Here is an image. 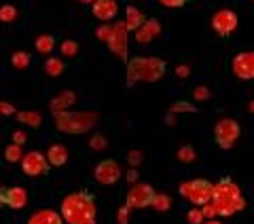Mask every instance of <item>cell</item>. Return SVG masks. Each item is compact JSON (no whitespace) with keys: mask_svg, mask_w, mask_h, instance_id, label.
Segmentation results:
<instances>
[{"mask_svg":"<svg viewBox=\"0 0 254 224\" xmlns=\"http://www.w3.org/2000/svg\"><path fill=\"white\" fill-rule=\"evenodd\" d=\"M60 214L66 224H98V207L89 190H76L66 195Z\"/></svg>","mask_w":254,"mask_h":224,"instance_id":"obj_1","label":"cell"},{"mask_svg":"<svg viewBox=\"0 0 254 224\" xmlns=\"http://www.w3.org/2000/svg\"><path fill=\"white\" fill-rule=\"evenodd\" d=\"M210 203L216 210V216L229 218L237 212H242L246 207V199L242 197L240 186L231 178H220L212 188V199Z\"/></svg>","mask_w":254,"mask_h":224,"instance_id":"obj_2","label":"cell"},{"mask_svg":"<svg viewBox=\"0 0 254 224\" xmlns=\"http://www.w3.org/2000/svg\"><path fill=\"white\" fill-rule=\"evenodd\" d=\"M168 63L161 57H131L127 61V85L136 83H157L165 76Z\"/></svg>","mask_w":254,"mask_h":224,"instance_id":"obj_3","label":"cell"},{"mask_svg":"<svg viewBox=\"0 0 254 224\" xmlns=\"http://www.w3.org/2000/svg\"><path fill=\"white\" fill-rule=\"evenodd\" d=\"M212 188L214 184L210 180H203V178H195V180H189V182H182L180 184V195L187 199L189 203L193 205H205L210 203L212 199Z\"/></svg>","mask_w":254,"mask_h":224,"instance_id":"obj_4","label":"cell"},{"mask_svg":"<svg viewBox=\"0 0 254 224\" xmlns=\"http://www.w3.org/2000/svg\"><path fill=\"white\" fill-rule=\"evenodd\" d=\"M242 133V127L235 118H220V121L214 125V140L222 150H229L235 146L237 138Z\"/></svg>","mask_w":254,"mask_h":224,"instance_id":"obj_5","label":"cell"},{"mask_svg":"<svg viewBox=\"0 0 254 224\" xmlns=\"http://www.w3.org/2000/svg\"><path fill=\"white\" fill-rule=\"evenodd\" d=\"M55 121H58V127L62 131H68V133H83L89 129V125L93 123V116L91 114H74V112H55Z\"/></svg>","mask_w":254,"mask_h":224,"instance_id":"obj_6","label":"cell"},{"mask_svg":"<svg viewBox=\"0 0 254 224\" xmlns=\"http://www.w3.org/2000/svg\"><path fill=\"white\" fill-rule=\"evenodd\" d=\"M155 188L150 184H133L131 190L127 193V207L129 210H144V207L153 205V199H155Z\"/></svg>","mask_w":254,"mask_h":224,"instance_id":"obj_7","label":"cell"},{"mask_svg":"<svg viewBox=\"0 0 254 224\" xmlns=\"http://www.w3.org/2000/svg\"><path fill=\"white\" fill-rule=\"evenodd\" d=\"M49 161H47V155L38 153V150H30L21 157V169L26 175H45L49 171Z\"/></svg>","mask_w":254,"mask_h":224,"instance_id":"obj_8","label":"cell"},{"mask_svg":"<svg viewBox=\"0 0 254 224\" xmlns=\"http://www.w3.org/2000/svg\"><path fill=\"white\" fill-rule=\"evenodd\" d=\"M237 21L240 19H237V15L231 9H218L212 15V30L216 32L218 36H229L235 32Z\"/></svg>","mask_w":254,"mask_h":224,"instance_id":"obj_9","label":"cell"},{"mask_svg":"<svg viewBox=\"0 0 254 224\" xmlns=\"http://www.w3.org/2000/svg\"><path fill=\"white\" fill-rule=\"evenodd\" d=\"M93 175L100 184L108 186V184L119 182V178H121V167H119V163L113 161V159H104V161H100L98 165H95Z\"/></svg>","mask_w":254,"mask_h":224,"instance_id":"obj_10","label":"cell"},{"mask_svg":"<svg viewBox=\"0 0 254 224\" xmlns=\"http://www.w3.org/2000/svg\"><path fill=\"white\" fill-rule=\"evenodd\" d=\"M233 74L242 81H254V51H242L235 55Z\"/></svg>","mask_w":254,"mask_h":224,"instance_id":"obj_11","label":"cell"},{"mask_svg":"<svg viewBox=\"0 0 254 224\" xmlns=\"http://www.w3.org/2000/svg\"><path fill=\"white\" fill-rule=\"evenodd\" d=\"M106 45L110 47V51L119 57H127V28L125 23H117V26L110 28V36Z\"/></svg>","mask_w":254,"mask_h":224,"instance_id":"obj_12","label":"cell"},{"mask_svg":"<svg viewBox=\"0 0 254 224\" xmlns=\"http://www.w3.org/2000/svg\"><path fill=\"white\" fill-rule=\"evenodd\" d=\"M0 203L9 205L11 210H21L28 205V193L21 186H11V188H2L0 193Z\"/></svg>","mask_w":254,"mask_h":224,"instance_id":"obj_13","label":"cell"},{"mask_svg":"<svg viewBox=\"0 0 254 224\" xmlns=\"http://www.w3.org/2000/svg\"><path fill=\"white\" fill-rule=\"evenodd\" d=\"M119 13V4L117 0H95L93 2V15L102 21H110L115 19Z\"/></svg>","mask_w":254,"mask_h":224,"instance_id":"obj_14","label":"cell"},{"mask_svg":"<svg viewBox=\"0 0 254 224\" xmlns=\"http://www.w3.org/2000/svg\"><path fill=\"white\" fill-rule=\"evenodd\" d=\"M157 34H161V26L157 19H146L142 26L136 30V41L142 45H148Z\"/></svg>","mask_w":254,"mask_h":224,"instance_id":"obj_15","label":"cell"},{"mask_svg":"<svg viewBox=\"0 0 254 224\" xmlns=\"http://www.w3.org/2000/svg\"><path fill=\"white\" fill-rule=\"evenodd\" d=\"M28 224H66L62 218V214H58L55 210H38L30 216Z\"/></svg>","mask_w":254,"mask_h":224,"instance_id":"obj_16","label":"cell"},{"mask_svg":"<svg viewBox=\"0 0 254 224\" xmlns=\"http://www.w3.org/2000/svg\"><path fill=\"white\" fill-rule=\"evenodd\" d=\"M47 161L53 167H64L68 163V148L64 144H51L47 150Z\"/></svg>","mask_w":254,"mask_h":224,"instance_id":"obj_17","label":"cell"},{"mask_svg":"<svg viewBox=\"0 0 254 224\" xmlns=\"http://www.w3.org/2000/svg\"><path fill=\"white\" fill-rule=\"evenodd\" d=\"M144 21H146V17L136 9V6H127V17H125V21H123L125 28H127V32H129V30H138Z\"/></svg>","mask_w":254,"mask_h":224,"instance_id":"obj_18","label":"cell"},{"mask_svg":"<svg viewBox=\"0 0 254 224\" xmlns=\"http://www.w3.org/2000/svg\"><path fill=\"white\" fill-rule=\"evenodd\" d=\"M64 70H66V61H62L60 57H49L45 61V72L49 76H60L64 74Z\"/></svg>","mask_w":254,"mask_h":224,"instance_id":"obj_19","label":"cell"},{"mask_svg":"<svg viewBox=\"0 0 254 224\" xmlns=\"http://www.w3.org/2000/svg\"><path fill=\"white\" fill-rule=\"evenodd\" d=\"M72 102H74V93L66 91V93L58 95V100L51 102V108H53V112H64V110H66V106H70Z\"/></svg>","mask_w":254,"mask_h":224,"instance_id":"obj_20","label":"cell"},{"mask_svg":"<svg viewBox=\"0 0 254 224\" xmlns=\"http://www.w3.org/2000/svg\"><path fill=\"white\" fill-rule=\"evenodd\" d=\"M55 49V38L51 34H43L36 38V51L38 53H51Z\"/></svg>","mask_w":254,"mask_h":224,"instance_id":"obj_21","label":"cell"},{"mask_svg":"<svg viewBox=\"0 0 254 224\" xmlns=\"http://www.w3.org/2000/svg\"><path fill=\"white\" fill-rule=\"evenodd\" d=\"M17 118L21 123H26V125H32V127H38L43 123V118H41V114H38V112H17Z\"/></svg>","mask_w":254,"mask_h":224,"instance_id":"obj_22","label":"cell"},{"mask_svg":"<svg viewBox=\"0 0 254 224\" xmlns=\"http://www.w3.org/2000/svg\"><path fill=\"white\" fill-rule=\"evenodd\" d=\"M21 157H23V153H21V146L19 144H11V146H6L4 148V159L9 163H17V161H21Z\"/></svg>","mask_w":254,"mask_h":224,"instance_id":"obj_23","label":"cell"},{"mask_svg":"<svg viewBox=\"0 0 254 224\" xmlns=\"http://www.w3.org/2000/svg\"><path fill=\"white\" fill-rule=\"evenodd\" d=\"M30 61H32V57H30V53H26V51H15L13 53V57H11V63L15 68H28L30 66Z\"/></svg>","mask_w":254,"mask_h":224,"instance_id":"obj_24","label":"cell"},{"mask_svg":"<svg viewBox=\"0 0 254 224\" xmlns=\"http://www.w3.org/2000/svg\"><path fill=\"white\" fill-rule=\"evenodd\" d=\"M170 205H172V201H170V197L168 195H155V199H153V207L157 212H168L170 210Z\"/></svg>","mask_w":254,"mask_h":224,"instance_id":"obj_25","label":"cell"},{"mask_svg":"<svg viewBox=\"0 0 254 224\" xmlns=\"http://www.w3.org/2000/svg\"><path fill=\"white\" fill-rule=\"evenodd\" d=\"M15 17H17V9H15L13 4H4L0 6V21H13Z\"/></svg>","mask_w":254,"mask_h":224,"instance_id":"obj_26","label":"cell"},{"mask_svg":"<svg viewBox=\"0 0 254 224\" xmlns=\"http://www.w3.org/2000/svg\"><path fill=\"white\" fill-rule=\"evenodd\" d=\"M195 148L193 146H182L180 150H178V159L182 163H190V161H195Z\"/></svg>","mask_w":254,"mask_h":224,"instance_id":"obj_27","label":"cell"},{"mask_svg":"<svg viewBox=\"0 0 254 224\" xmlns=\"http://www.w3.org/2000/svg\"><path fill=\"white\" fill-rule=\"evenodd\" d=\"M60 51L66 55V57H72V55H76V51H78V45L74 41H64L60 45Z\"/></svg>","mask_w":254,"mask_h":224,"instance_id":"obj_28","label":"cell"},{"mask_svg":"<svg viewBox=\"0 0 254 224\" xmlns=\"http://www.w3.org/2000/svg\"><path fill=\"white\" fill-rule=\"evenodd\" d=\"M193 98L197 100V102H205L210 98V89L205 85H199V87H195L193 89Z\"/></svg>","mask_w":254,"mask_h":224,"instance_id":"obj_29","label":"cell"},{"mask_svg":"<svg viewBox=\"0 0 254 224\" xmlns=\"http://www.w3.org/2000/svg\"><path fill=\"white\" fill-rule=\"evenodd\" d=\"M201 214H203V218H205V220H214V218H216V210H214V205H212V203L201 205Z\"/></svg>","mask_w":254,"mask_h":224,"instance_id":"obj_30","label":"cell"},{"mask_svg":"<svg viewBox=\"0 0 254 224\" xmlns=\"http://www.w3.org/2000/svg\"><path fill=\"white\" fill-rule=\"evenodd\" d=\"M205 218H203V214H201V210H190L189 212V222L190 224H201Z\"/></svg>","mask_w":254,"mask_h":224,"instance_id":"obj_31","label":"cell"},{"mask_svg":"<svg viewBox=\"0 0 254 224\" xmlns=\"http://www.w3.org/2000/svg\"><path fill=\"white\" fill-rule=\"evenodd\" d=\"M163 6H168V9H180V6H185L189 0H159Z\"/></svg>","mask_w":254,"mask_h":224,"instance_id":"obj_32","label":"cell"},{"mask_svg":"<svg viewBox=\"0 0 254 224\" xmlns=\"http://www.w3.org/2000/svg\"><path fill=\"white\" fill-rule=\"evenodd\" d=\"M119 222H121V224L129 222V207H127V205H123L121 210H119Z\"/></svg>","mask_w":254,"mask_h":224,"instance_id":"obj_33","label":"cell"},{"mask_svg":"<svg viewBox=\"0 0 254 224\" xmlns=\"http://www.w3.org/2000/svg\"><path fill=\"white\" fill-rule=\"evenodd\" d=\"M178 110H187V112H195V108L190 104H185V102H178L172 106V112H178Z\"/></svg>","mask_w":254,"mask_h":224,"instance_id":"obj_34","label":"cell"},{"mask_svg":"<svg viewBox=\"0 0 254 224\" xmlns=\"http://www.w3.org/2000/svg\"><path fill=\"white\" fill-rule=\"evenodd\" d=\"M108 36H110V26H102V28H98V38L100 41H108Z\"/></svg>","mask_w":254,"mask_h":224,"instance_id":"obj_35","label":"cell"},{"mask_svg":"<svg viewBox=\"0 0 254 224\" xmlns=\"http://www.w3.org/2000/svg\"><path fill=\"white\" fill-rule=\"evenodd\" d=\"M15 108L11 106V104H4V102H0V114H13Z\"/></svg>","mask_w":254,"mask_h":224,"instance_id":"obj_36","label":"cell"},{"mask_svg":"<svg viewBox=\"0 0 254 224\" xmlns=\"http://www.w3.org/2000/svg\"><path fill=\"white\" fill-rule=\"evenodd\" d=\"M91 146H93L95 150H102V148H104V138H100V135H95V138L91 140Z\"/></svg>","mask_w":254,"mask_h":224,"instance_id":"obj_37","label":"cell"},{"mask_svg":"<svg viewBox=\"0 0 254 224\" xmlns=\"http://www.w3.org/2000/svg\"><path fill=\"white\" fill-rule=\"evenodd\" d=\"M23 142H26V133H23V131H17V133H15V144H19V146H21Z\"/></svg>","mask_w":254,"mask_h":224,"instance_id":"obj_38","label":"cell"},{"mask_svg":"<svg viewBox=\"0 0 254 224\" xmlns=\"http://www.w3.org/2000/svg\"><path fill=\"white\" fill-rule=\"evenodd\" d=\"M129 161H131V165H138V161H140V153H136V150H133V153H129Z\"/></svg>","mask_w":254,"mask_h":224,"instance_id":"obj_39","label":"cell"},{"mask_svg":"<svg viewBox=\"0 0 254 224\" xmlns=\"http://www.w3.org/2000/svg\"><path fill=\"white\" fill-rule=\"evenodd\" d=\"M176 74H180V76H187V74H189V68H187V66L178 68V70H176Z\"/></svg>","mask_w":254,"mask_h":224,"instance_id":"obj_40","label":"cell"},{"mask_svg":"<svg viewBox=\"0 0 254 224\" xmlns=\"http://www.w3.org/2000/svg\"><path fill=\"white\" fill-rule=\"evenodd\" d=\"M201 224H222L220 220H205V222H201Z\"/></svg>","mask_w":254,"mask_h":224,"instance_id":"obj_41","label":"cell"},{"mask_svg":"<svg viewBox=\"0 0 254 224\" xmlns=\"http://www.w3.org/2000/svg\"><path fill=\"white\" fill-rule=\"evenodd\" d=\"M78 2H83V4H93L95 0H78Z\"/></svg>","mask_w":254,"mask_h":224,"instance_id":"obj_42","label":"cell"},{"mask_svg":"<svg viewBox=\"0 0 254 224\" xmlns=\"http://www.w3.org/2000/svg\"><path fill=\"white\" fill-rule=\"evenodd\" d=\"M250 112H254V102H252V104H250Z\"/></svg>","mask_w":254,"mask_h":224,"instance_id":"obj_43","label":"cell"},{"mask_svg":"<svg viewBox=\"0 0 254 224\" xmlns=\"http://www.w3.org/2000/svg\"><path fill=\"white\" fill-rule=\"evenodd\" d=\"M0 193H2V188H0Z\"/></svg>","mask_w":254,"mask_h":224,"instance_id":"obj_44","label":"cell"}]
</instances>
